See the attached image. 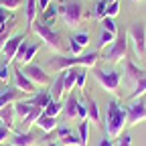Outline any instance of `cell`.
<instances>
[{
  "mask_svg": "<svg viewBox=\"0 0 146 146\" xmlns=\"http://www.w3.org/2000/svg\"><path fill=\"white\" fill-rule=\"evenodd\" d=\"M128 124V114L126 108H122L116 100H112L108 104V114H106V130L110 138H120L122 130Z\"/></svg>",
  "mask_w": 146,
  "mask_h": 146,
  "instance_id": "1",
  "label": "cell"
},
{
  "mask_svg": "<svg viewBox=\"0 0 146 146\" xmlns=\"http://www.w3.org/2000/svg\"><path fill=\"white\" fill-rule=\"evenodd\" d=\"M100 59V53L98 51H89L85 55H79V57H55L49 61V67L51 69H59V71H65L69 67H96Z\"/></svg>",
  "mask_w": 146,
  "mask_h": 146,
  "instance_id": "2",
  "label": "cell"
},
{
  "mask_svg": "<svg viewBox=\"0 0 146 146\" xmlns=\"http://www.w3.org/2000/svg\"><path fill=\"white\" fill-rule=\"evenodd\" d=\"M126 55H128V35L122 31V33H118L116 41L104 51L102 59L108 61V63H120V61L126 59Z\"/></svg>",
  "mask_w": 146,
  "mask_h": 146,
  "instance_id": "3",
  "label": "cell"
},
{
  "mask_svg": "<svg viewBox=\"0 0 146 146\" xmlns=\"http://www.w3.org/2000/svg\"><path fill=\"white\" fill-rule=\"evenodd\" d=\"M33 31L41 36V41H45V45H47L51 51H57V53H61V51H63L61 35L55 31L53 27H47L45 23H35V25H33Z\"/></svg>",
  "mask_w": 146,
  "mask_h": 146,
  "instance_id": "4",
  "label": "cell"
},
{
  "mask_svg": "<svg viewBox=\"0 0 146 146\" xmlns=\"http://www.w3.org/2000/svg\"><path fill=\"white\" fill-rule=\"evenodd\" d=\"M59 14L63 16V21H65V25L69 29H75L83 21V6H81V2H77V0L65 2V4L59 6Z\"/></svg>",
  "mask_w": 146,
  "mask_h": 146,
  "instance_id": "5",
  "label": "cell"
},
{
  "mask_svg": "<svg viewBox=\"0 0 146 146\" xmlns=\"http://www.w3.org/2000/svg\"><path fill=\"white\" fill-rule=\"evenodd\" d=\"M94 77L96 81L110 94H116L118 87H120V71L118 69H96L94 71Z\"/></svg>",
  "mask_w": 146,
  "mask_h": 146,
  "instance_id": "6",
  "label": "cell"
},
{
  "mask_svg": "<svg viewBox=\"0 0 146 146\" xmlns=\"http://www.w3.org/2000/svg\"><path fill=\"white\" fill-rule=\"evenodd\" d=\"M128 36L134 45V53L138 59H144L146 57V27L142 23H134L128 31Z\"/></svg>",
  "mask_w": 146,
  "mask_h": 146,
  "instance_id": "7",
  "label": "cell"
},
{
  "mask_svg": "<svg viewBox=\"0 0 146 146\" xmlns=\"http://www.w3.org/2000/svg\"><path fill=\"white\" fill-rule=\"evenodd\" d=\"M36 53H39V43H29L27 39L21 43V47H18V51H16V57H14V61L18 63V65H31L33 63V59L36 57Z\"/></svg>",
  "mask_w": 146,
  "mask_h": 146,
  "instance_id": "8",
  "label": "cell"
},
{
  "mask_svg": "<svg viewBox=\"0 0 146 146\" xmlns=\"http://www.w3.org/2000/svg\"><path fill=\"white\" fill-rule=\"evenodd\" d=\"M126 114H128V126H138L146 120V104L144 100H134L132 106L126 108Z\"/></svg>",
  "mask_w": 146,
  "mask_h": 146,
  "instance_id": "9",
  "label": "cell"
},
{
  "mask_svg": "<svg viewBox=\"0 0 146 146\" xmlns=\"http://www.w3.org/2000/svg\"><path fill=\"white\" fill-rule=\"evenodd\" d=\"M25 75L35 83V85H49L51 83V77H49V73L41 67V65H27L25 67Z\"/></svg>",
  "mask_w": 146,
  "mask_h": 146,
  "instance_id": "10",
  "label": "cell"
},
{
  "mask_svg": "<svg viewBox=\"0 0 146 146\" xmlns=\"http://www.w3.org/2000/svg\"><path fill=\"white\" fill-rule=\"evenodd\" d=\"M23 41H25V35H14V36H10V39L4 43V47H2V55L6 57V63L14 61L16 51H18V47H21Z\"/></svg>",
  "mask_w": 146,
  "mask_h": 146,
  "instance_id": "11",
  "label": "cell"
},
{
  "mask_svg": "<svg viewBox=\"0 0 146 146\" xmlns=\"http://www.w3.org/2000/svg\"><path fill=\"white\" fill-rule=\"evenodd\" d=\"M12 73H14V83H16L18 91H23V94H35V91H36V85L25 75L23 69H14Z\"/></svg>",
  "mask_w": 146,
  "mask_h": 146,
  "instance_id": "12",
  "label": "cell"
},
{
  "mask_svg": "<svg viewBox=\"0 0 146 146\" xmlns=\"http://www.w3.org/2000/svg\"><path fill=\"white\" fill-rule=\"evenodd\" d=\"M10 146H35V136L31 132H14L10 136Z\"/></svg>",
  "mask_w": 146,
  "mask_h": 146,
  "instance_id": "13",
  "label": "cell"
},
{
  "mask_svg": "<svg viewBox=\"0 0 146 146\" xmlns=\"http://www.w3.org/2000/svg\"><path fill=\"white\" fill-rule=\"evenodd\" d=\"M126 77H128V81H130V83L136 85L142 77H146V71L140 69L138 65H134L132 61H126Z\"/></svg>",
  "mask_w": 146,
  "mask_h": 146,
  "instance_id": "14",
  "label": "cell"
},
{
  "mask_svg": "<svg viewBox=\"0 0 146 146\" xmlns=\"http://www.w3.org/2000/svg\"><path fill=\"white\" fill-rule=\"evenodd\" d=\"M35 124L39 126V130H43L45 134H51L53 130H57V128H59L57 118H51V116H45V114H41V116H39V120H36Z\"/></svg>",
  "mask_w": 146,
  "mask_h": 146,
  "instance_id": "15",
  "label": "cell"
},
{
  "mask_svg": "<svg viewBox=\"0 0 146 146\" xmlns=\"http://www.w3.org/2000/svg\"><path fill=\"white\" fill-rule=\"evenodd\" d=\"M77 106H79V100L71 94V96L67 98V102L63 104V112H65V118H67V120L77 118Z\"/></svg>",
  "mask_w": 146,
  "mask_h": 146,
  "instance_id": "16",
  "label": "cell"
},
{
  "mask_svg": "<svg viewBox=\"0 0 146 146\" xmlns=\"http://www.w3.org/2000/svg\"><path fill=\"white\" fill-rule=\"evenodd\" d=\"M85 106H87V120L89 122H94L96 126H100V106H98V102L94 100V98H87V102H85Z\"/></svg>",
  "mask_w": 146,
  "mask_h": 146,
  "instance_id": "17",
  "label": "cell"
},
{
  "mask_svg": "<svg viewBox=\"0 0 146 146\" xmlns=\"http://www.w3.org/2000/svg\"><path fill=\"white\" fill-rule=\"evenodd\" d=\"M14 118H16V114H14L12 104H10V106H4L2 110H0V124L8 126L10 130H14Z\"/></svg>",
  "mask_w": 146,
  "mask_h": 146,
  "instance_id": "18",
  "label": "cell"
},
{
  "mask_svg": "<svg viewBox=\"0 0 146 146\" xmlns=\"http://www.w3.org/2000/svg\"><path fill=\"white\" fill-rule=\"evenodd\" d=\"M23 91H18V89H4L2 94H0V110H2L4 106H10L14 102H18V96H21Z\"/></svg>",
  "mask_w": 146,
  "mask_h": 146,
  "instance_id": "19",
  "label": "cell"
},
{
  "mask_svg": "<svg viewBox=\"0 0 146 146\" xmlns=\"http://www.w3.org/2000/svg\"><path fill=\"white\" fill-rule=\"evenodd\" d=\"M63 94H65V83H63V71H59L57 79L53 81V87H51V96H53V100L61 102Z\"/></svg>",
  "mask_w": 146,
  "mask_h": 146,
  "instance_id": "20",
  "label": "cell"
},
{
  "mask_svg": "<svg viewBox=\"0 0 146 146\" xmlns=\"http://www.w3.org/2000/svg\"><path fill=\"white\" fill-rule=\"evenodd\" d=\"M77 73H79V69H77V67H69V69H65V71H63V83H65V91H69V89H73V87H75Z\"/></svg>",
  "mask_w": 146,
  "mask_h": 146,
  "instance_id": "21",
  "label": "cell"
},
{
  "mask_svg": "<svg viewBox=\"0 0 146 146\" xmlns=\"http://www.w3.org/2000/svg\"><path fill=\"white\" fill-rule=\"evenodd\" d=\"M12 108H14L16 118L25 120V118L33 112V108H35V106H33V104H31V100H29V102H14V106H12Z\"/></svg>",
  "mask_w": 146,
  "mask_h": 146,
  "instance_id": "22",
  "label": "cell"
},
{
  "mask_svg": "<svg viewBox=\"0 0 146 146\" xmlns=\"http://www.w3.org/2000/svg\"><path fill=\"white\" fill-rule=\"evenodd\" d=\"M25 14H27V23L33 27V25L36 23V14H39V8H36V0H27Z\"/></svg>",
  "mask_w": 146,
  "mask_h": 146,
  "instance_id": "23",
  "label": "cell"
},
{
  "mask_svg": "<svg viewBox=\"0 0 146 146\" xmlns=\"http://www.w3.org/2000/svg\"><path fill=\"white\" fill-rule=\"evenodd\" d=\"M41 14H43V23H45L47 27H51V25H53V21L59 16V6H57V4H49V6H47V10H45V12H41Z\"/></svg>",
  "mask_w": 146,
  "mask_h": 146,
  "instance_id": "24",
  "label": "cell"
},
{
  "mask_svg": "<svg viewBox=\"0 0 146 146\" xmlns=\"http://www.w3.org/2000/svg\"><path fill=\"white\" fill-rule=\"evenodd\" d=\"M61 112H63V104L57 102V100H51V102L47 104V108L43 110V114H45V116H51V118H57Z\"/></svg>",
  "mask_w": 146,
  "mask_h": 146,
  "instance_id": "25",
  "label": "cell"
},
{
  "mask_svg": "<svg viewBox=\"0 0 146 146\" xmlns=\"http://www.w3.org/2000/svg\"><path fill=\"white\" fill-rule=\"evenodd\" d=\"M41 114H43V110L35 106V108H33V112H31V114L23 120V132H29V128H31L36 120H39V116H41Z\"/></svg>",
  "mask_w": 146,
  "mask_h": 146,
  "instance_id": "26",
  "label": "cell"
},
{
  "mask_svg": "<svg viewBox=\"0 0 146 146\" xmlns=\"http://www.w3.org/2000/svg\"><path fill=\"white\" fill-rule=\"evenodd\" d=\"M53 100V96H51V91H43V94H36L33 100H31V104L33 106H36V108H41V110H45L47 108V104Z\"/></svg>",
  "mask_w": 146,
  "mask_h": 146,
  "instance_id": "27",
  "label": "cell"
},
{
  "mask_svg": "<svg viewBox=\"0 0 146 146\" xmlns=\"http://www.w3.org/2000/svg\"><path fill=\"white\" fill-rule=\"evenodd\" d=\"M116 36H118V35H114V33H110V31H104V29H102V33H100V41H98V47H100V49L110 47V45L116 41Z\"/></svg>",
  "mask_w": 146,
  "mask_h": 146,
  "instance_id": "28",
  "label": "cell"
},
{
  "mask_svg": "<svg viewBox=\"0 0 146 146\" xmlns=\"http://www.w3.org/2000/svg\"><path fill=\"white\" fill-rule=\"evenodd\" d=\"M14 27H16V25H14V18H10V21L6 23V27H4L2 31H0V51H2L4 43H6V41L10 39V33L14 31Z\"/></svg>",
  "mask_w": 146,
  "mask_h": 146,
  "instance_id": "29",
  "label": "cell"
},
{
  "mask_svg": "<svg viewBox=\"0 0 146 146\" xmlns=\"http://www.w3.org/2000/svg\"><path fill=\"white\" fill-rule=\"evenodd\" d=\"M146 94V77H142L136 85H134V89L130 91V100L134 102V100H138V98H142Z\"/></svg>",
  "mask_w": 146,
  "mask_h": 146,
  "instance_id": "30",
  "label": "cell"
},
{
  "mask_svg": "<svg viewBox=\"0 0 146 146\" xmlns=\"http://www.w3.org/2000/svg\"><path fill=\"white\" fill-rule=\"evenodd\" d=\"M87 132H89L87 120L79 122V130H77V136H79V142H81V146H87Z\"/></svg>",
  "mask_w": 146,
  "mask_h": 146,
  "instance_id": "31",
  "label": "cell"
},
{
  "mask_svg": "<svg viewBox=\"0 0 146 146\" xmlns=\"http://www.w3.org/2000/svg\"><path fill=\"white\" fill-rule=\"evenodd\" d=\"M108 4H110V0H98V4H96V10H94V16L102 21V18L106 16V8H108Z\"/></svg>",
  "mask_w": 146,
  "mask_h": 146,
  "instance_id": "32",
  "label": "cell"
},
{
  "mask_svg": "<svg viewBox=\"0 0 146 146\" xmlns=\"http://www.w3.org/2000/svg\"><path fill=\"white\" fill-rule=\"evenodd\" d=\"M102 25H104V31H110V33L118 35V27H116V23H114V18L104 16V18H102Z\"/></svg>",
  "mask_w": 146,
  "mask_h": 146,
  "instance_id": "33",
  "label": "cell"
},
{
  "mask_svg": "<svg viewBox=\"0 0 146 146\" xmlns=\"http://www.w3.org/2000/svg\"><path fill=\"white\" fill-rule=\"evenodd\" d=\"M23 2L25 0H0V6L6 8V10H16V8H21Z\"/></svg>",
  "mask_w": 146,
  "mask_h": 146,
  "instance_id": "34",
  "label": "cell"
},
{
  "mask_svg": "<svg viewBox=\"0 0 146 146\" xmlns=\"http://www.w3.org/2000/svg\"><path fill=\"white\" fill-rule=\"evenodd\" d=\"M118 14H120V2H118V0H116V2H110L108 8H106V16L114 18V16H118Z\"/></svg>",
  "mask_w": 146,
  "mask_h": 146,
  "instance_id": "35",
  "label": "cell"
},
{
  "mask_svg": "<svg viewBox=\"0 0 146 146\" xmlns=\"http://www.w3.org/2000/svg\"><path fill=\"white\" fill-rule=\"evenodd\" d=\"M71 39L75 41V43H79L81 47H87V45H89V35H87V33H75Z\"/></svg>",
  "mask_w": 146,
  "mask_h": 146,
  "instance_id": "36",
  "label": "cell"
},
{
  "mask_svg": "<svg viewBox=\"0 0 146 146\" xmlns=\"http://www.w3.org/2000/svg\"><path fill=\"white\" fill-rule=\"evenodd\" d=\"M85 81H87V71H85V67H83V69H79V73H77L75 87H77V89H83V87H85Z\"/></svg>",
  "mask_w": 146,
  "mask_h": 146,
  "instance_id": "37",
  "label": "cell"
},
{
  "mask_svg": "<svg viewBox=\"0 0 146 146\" xmlns=\"http://www.w3.org/2000/svg\"><path fill=\"white\" fill-rule=\"evenodd\" d=\"M69 51L73 53V57H79V55L83 53V47H81L79 43H75L73 39H69Z\"/></svg>",
  "mask_w": 146,
  "mask_h": 146,
  "instance_id": "38",
  "label": "cell"
},
{
  "mask_svg": "<svg viewBox=\"0 0 146 146\" xmlns=\"http://www.w3.org/2000/svg\"><path fill=\"white\" fill-rule=\"evenodd\" d=\"M10 18H12V16L8 14V10H6V8H0V31L6 27V23L10 21Z\"/></svg>",
  "mask_w": 146,
  "mask_h": 146,
  "instance_id": "39",
  "label": "cell"
},
{
  "mask_svg": "<svg viewBox=\"0 0 146 146\" xmlns=\"http://www.w3.org/2000/svg\"><path fill=\"white\" fill-rule=\"evenodd\" d=\"M10 128L8 126H4V124H0V142H6L8 138H10Z\"/></svg>",
  "mask_w": 146,
  "mask_h": 146,
  "instance_id": "40",
  "label": "cell"
},
{
  "mask_svg": "<svg viewBox=\"0 0 146 146\" xmlns=\"http://www.w3.org/2000/svg\"><path fill=\"white\" fill-rule=\"evenodd\" d=\"M116 146H132V136H130V134H120Z\"/></svg>",
  "mask_w": 146,
  "mask_h": 146,
  "instance_id": "41",
  "label": "cell"
},
{
  "mask_svg": "<svg viewBox=\"0 0 146 146\" xmlns=\"http://www.w3.org/2000/svg\"><path fill=\"white\" fill-rule=\"evenodd\" d=\"M8 79H10V67L8 63H4L0 67V81H8Z\"/></svg>",
  "mask_w": 146,
  "mask_h": 146,
  "instance_id": "42",
  "label": "cell"
},
{
  "mask_svg": "<svg viewBox=\"0 0 146 146\" xmlns=\"http://www.w3.org/2000/svg\"><path fill=\"white\" fill-rule=\"evenodd\" d=\"M77 118L83 122V120H87V106L85 104H81L79 102V106H77Z\"/></svg>",
  "mask_w": 146,
  "mask_h": 146,
  "instance_id": "43",
  "label": "cell"
},
{
  "mask_svg": "<svg viewBox=\"0 0 146 146\" xmlns=\"http://www.w3.org/2000/svg\"><path fill=\"white\" fill-rule=\"evenodd\" d=\"M49 4H51V0H36V8H39V14L45 12Z\"/></svg>",
  "mask_w": 146,
  "mask_h": 146,
  "instance_id": "44",
  "label": "cell"
},
{
  "mask_svg": "<svg viewBox=\"0 0 146 146\" xmlns=\"http://www.w3.org/2000/svg\"><path fill=\"white\" fill-rule=\"evenodd\" d=\"M98 146H114V142H112V138L108 136V138H102V140L98 142Z\"/></svg>",
  "mask_w": 146,
  "mask_h": 146,
  "instance_id": "45",
  "label": "cell"
},
{
  "mask_svg": "<svg viewBox=\"0 0 146 146\" xmlns=\"http://www.w3.org/2000/svg\"><path fill=\"white\" fill-rule=\"evenodd\" d=\"M49 146H57V144H53V142H51V144H49Z\"/></svg>",
  "mask_w": 146,
  "mask_h": 146,
  "instance_id": "46",
  "label": "cell"
},
{
  "mask_svg": "<svg viewBox=\"0 0 146 146\" xmlns=\"http://www.w3.org/2000/svg\"><path fill=\"white\" fill-rule=\"evenodd\" d=\"M132 2H140V0H132Z\"/></svg>",
  "mask_w": 146,
  "mask_h": 146,
  "instance_id": "47",
  "label": "cell"
},
{
  "mask_svg": "<svg viewBox=\"0 0 146 146\" xmlns=\"http://www.w3.org/2000/svg\"><path fill=\"white\" fill-rule=\"evenodd\" d=\"M110 2H116V0H110Z\"/></svg>",
  "mask_w": 146,
  "mask_h": 146,
  "instance_id": "48",
  "label": "cell"
}]
</instances>
